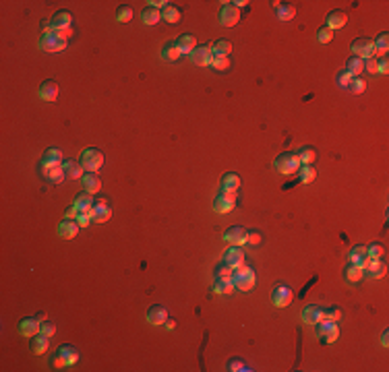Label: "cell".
Listing matches in <instances>:
<instances>
[{
  "instance_id": "1",
  "label": "cell",
  "mask_w": 389,
  "mask_h": 372,
  "mask_svg": "<svg viewBox=\"0 0 389 372\" xmlns=\"http://www.w3.org/2000/svg\"><path fill=\"white\" fill-rule=\"evenodd\" d=\"M232 284H234L236 289H242V291L253 289V286H255V271L248 265L242 263L240 267H236L232 271Z\"/></svg>"
},
{
  "instance_id": "2",
  "label": "cell",
  "mask_w": 389,
  "mask_h": 372,
  "mask_svg": "<svg viewBox=\"0 0 389 372\" xmlns=\"http://www.w3.org/2000/svg\"><path fill=\"white\" fill-rule=\"evenodd\" d=\"M273 166H275V170L280 174H294V172H298V168H300L302 164H300V159H298V153L286 151L282 155H277Z\"/></svg>"
},
{
  "instance_id": "3",
  "label": "cell",
  "mask_w": 389,
  "mask_h": 372,
  "mask_svg": "<svg viewBox=\"0 0 389 372\" xmlns=\"http://www.w3.org/2000/svg\"><path fill=\"white\" fill-rule=\"evenodd\" d=\"M81 166L87 170V172H97L99 168L104 166V153L95 147H87L83 149L81 153Z\"/></svg>"
},
{
  "instance_id": "4",
  "label": "cell",
  "mask_w": 389,
  "mask_h": 372,
  "mask_svg": "<svg viewBox=\"0 0 389 372\" xmlns=\"http://www.w3.org/2000/svg\"><path fill=\"white\" fill-rule=\"evenodd\" d=\"M64 48H66V39L54 31H46L39 37V50H46V52H62Z\"/></svg>"
},
{
  "instance_id": "5",
  "label": "cell",
  "mask_w": 389,
  "mask_h": 372,
  "mask_svg": "<svg viewBox=\"0 0 389 372\" xmlns=\"http://www.w3.org/2000/svg\"><path fill=\"white\" fill-rule=\"evenodd\" d=\"M373 52H375V46H373V39L371 37H358V39H354V42H352V54L354 56L366 60V58L373 56Z\"/></svg>"
},
{
  "instance_id": "6",
  "label": "cell",
  "mask_w": 389,
  "mask_h": 372,
  "mask_svg": "<svg viewBox=\"0 0 389 372\" xmlns=\"http://www.w3.org/2000/svg\"><path fill=\"white\" fill-rule=\"evenodd\" d=\"M222 11H219V23L224 27H234L238 21H240V11L236 6H232L230 2H222Z\"/></svg>"
},
{
  "instance_id": "7",
  "label": "cell",
  "mask_w": 389,
  "mask_h": 372,
  "mask_svg": "<svg viewBox=\"0 0 389 372\" xmlns=\"http://www.w3.org/2000/svg\"><path fill=\"white\" fill-rule=\"evenodd\" d=\"M91 213H93V221H95V224H106V221L112 217V209H110V205H108V199L93 200Z\"/></svg>"
},
{
  "instance_id": "8",
  "label": "cell",
  "mask_w": 389,
  "mask_h": 372,
  "mask_svg": "<svg viewBox=\"0 0 389 372\" xmlns=\"http://www.w3.org/2000/svg\"><path fill=\"white\" fill-rule=\"evenodd\" d=\"M188 56H191L193 64L209 66V64H211V58H213V50H211V46H197Z\"/></svg>"
},
{
  "instance_id": "9",
  "label": "cell",
  "mask_w": 389,
  "mask_h": 372,
  "mask_svg": "<svg viewBox=\"0 0 389 372\" xmlns=\"http://www.w3.org/2000/svg\"><path fill=\"white\" fill-rule=\"evenodd\" d=\"M271 302L277 308H286L288 304L292 302V289L288 287V286H282V284L275 286L273 291H271Z\"/></svg>"
},
{
  "instance_id": "10",
  "label": "cell",
  "mask_w": 389,
  "mask_h": 372,
  "mask_svg": "<svg viewBox=\"0 0 389 372\" xmlns=\"http://www.w3.org/2000/svg\"><path fill=\"white\" fill-rule=\"evenodd\" d=\"M362 269H364V273L368 275V277H383L385 275V271H387V267H385V263H383V260L381 258H371V257H368L366 258V263L362 265Z\"/></svg>"
},
{
  "instance_id": "11",
  "label": "cell",
  "mask_w": 389,
  "mask_h": 372,
  "mask_svg": "<svg viewBox=\"0 0 389 372\" xmlns=\"http://www.w3.org/2000/svg\"><path fill=\"white\" fill-rule=\"evenodd\" d=\"M79 228H81V226L77 224V219H75V217H66V219H62V221H60V226H58V236L64 238V240H71V238H75V236H77Z\"/></svg>"
},
{
  "instance_id": "12",
  "label": "cell",
  "mask_w": 389,
  "mask_h": 372,
  "mask_svg": "<svg viewBox=\"0 0 389 372\" xmlns=\"http://www.w3.org/2000/svg\"><path fill=\"white\" fill-rule=\"evenodd\" d=\"M224 240H226L228 244H232V246H240V244H244V242H246V229H244V228H240V226L228 228V229H226V234H224Z\"/></svg>"
},
{
  "instance_id": "13",
  "label": "cell",
  "mask_w": 389,
  "mask_h": 372,
  "mask_svg": "<svg viewBox=\"0 0 389 372\" xmlns=\"http://www.w3.org/2000/svg\"><path fill=\"white\" fill-rule=\"evenodd\" d=\"M37 93H39V97H42L44 102H54V99L58 97V83L52 81V79H46V81L39 85Z\"/></svg>"
},
{
  "instance_id": "14",
  "label": "cell",
  "mask_w": 389,
  "mask_h": 372,
  "mask_svg": "<svg viewBox=\"0 0 389 372\" xmlns=\"http://www.w3.org/2000/svg\"><path fill=\"white\" fill-rule=\"evenodd\" d=\"M54 166H62V151L56 147H50L42 155V168H54Z\"/></svg>"
},
{
  "instance_id": "15",
  "label": "cell",
  "mask_w": 389,
  "mask_h": 372,
  "mask_svg": "<svg viewBox=\"0 0 389 372\" xmlns=\"http://www.w3.org/2000/svg\"><path fill=\"white\" fill-rule=\"evenodd\" d=\"M323 318V308L317 304H306L302 308V320L306 325H317L319 320Z\"/></svg>"
},
{
  "instance_id": "16",
  "label": "cell",
  "mask_w": 389,
  "mask_h": 372,
  "mask_svg": "<svg viewBox=\"0 0 389 372\" xmlns=\"http://www.w3.org/2000/svg\"><path fill=\"white\" fill-rule=\"evenodd\" d=\"M147 320L151 325H155V327L164 325L166 320H168V310L162 304H155V306H151V308L147 310Z\"/></svg>"
},
{
  "instance_id": "17",
  "label": "cell",
  "mask_w": 389,
  "mask_h": 372,
  "mask_svg": "<svg viewBox=\"0 0 389 372\" xmlns=\"http://www.w3.org/2000/svg\"><path fill=\"white\" fill-rule=\"evenodd\" d=\"M39 320H37V316H27V318H23L21 323H19V331H21V335H25V337H29V335H37L39 333Z\"/></svg>"
},
{
  "instance_id": "18",
  "label": "cell",
  "mask_w": 389,
  "mask_h": 372,
  "mask_svg": "<svg viewBox=\"0 0 389 372\" xmlns=\"http://www.w3.org/2000/svg\"><path fill=\"white\" fill-rule=\"evenodd\" d=\"M224 263L226 265H230L232 269H236V267H240L242 263H244V253L238 246H232V248H228L226 250V255H224Z\"/></svg>"
},
{
  "instance_id": "19",
  "label": "cell",
  "mask_w": 389,
  "mask_h": 372,
  "mask_svg": "<svg viewBox=\"0 0 389 372\" xmlns=\"http://www.w3.org/2000/svg\"><path fill=\"white\" fill-rule=\"evenodd\" d=\"M325 21H327L325 25L333 31V29H340V27H344L348 23V15L344 11H329L327 17H325Z\"/></svg>"
},
{
  "instance_id": "20",
  "label": "cell",
  "mask_w": 389,
  "mask_h": 372,
  "mask_svg": "<svg viewBox=\"0 0 389 372\" xmlns=\"http://www.w3.org/2000/svg\"><path fill=\"white\" fill-rule=\"evenodd\" d=\"M273 6L280 21H290V19L296 17V6L292 2H273Z\"/></svg>"
},
{
  "instance_id": "21",
  "label": "cell",
  "mask_w": 389,
  "mask_h": 372,
  "mask_svg": "<svg viewBox=\"0 0 389 372\" xmlns=\"http://www.w3.org/2000/svg\"><path fill=\"white\" fill-rule=\"evenodd\" d=\"M62 168H64V174L66 178H73V180H79L85 176V168L81 166V162H75V159H66V162H62Z\"/></svg>"
},
{
  "instance_id": "22",
  "label": "cell",
  "mask_w": 389,
  "mask_h": 372,
  "mask_svg": "<svg viewBox=\"0 0 389 372\" xmlns=\"http://www.w3.org/2000/svg\"><path fill=\"white\" fill-rule=\"evenodd\" d=\"M56 354L64 360V364H66V366H73L75 362L79 360V349H77L75 345H71V343H64V345H60V347H58V351H56Z\"/></svg>"
},
{
  "instance_id": "23",
  "label": "cell",
  "mask_w": 389,
  "mask_h": 372,
  "mask_svg": "<svg viewBox=\"0 0 389 372\" xmlns=\"http://www.w3.org/2000/svg\"><path fill=\"white\" fill-rule=\"evenodd\" d=\"M81 184H83V188L87 190L89 195H93V193H97V190L102 188V180H99L97 172H85V176L81 178Z\"/></svg>"
},
{
  "instance_id": "24",
  "label": "cell",
  "mask_w": 389,
  "mask_h": 372,
  "mask_svg": "<svg viewBox=\"0 0 389 372\" xmlns=\"http://www.w3.org/2000/svg\"><path fill=\"white\" fill-rule=\"evenodd\" d=\"M176 46H178V50H180V54H191L197 48V37L191 35V33H182L176 39Z\"/></svg>"
},
{
  "instance_id": "25",
  "label": "cell",
  "mask_w": 389,
  "mask_h": 372,
  "mask_svg": "<svg viewBox=\"0 0 389 372\" xmlns=\"http://www.w3.org/2000/svg\"><path fill=\"white\" fill-rule=\"evenodd\" d=\"M31 349H33V354H37V356L46 354V351L50 349V337L44 335V333L33 335V337H31Z\"/></svg>"
},
{
  "instance_id": "26",
  "label": "cell",
  "mask_w": 389,
  "mask_h": 372,
  "mask_svg": "<svg viewBox=\"0 0 389 372\" xmlns=\"http://www.w3.org/2000/svg\"><path fill=\"white\" fill-rule=\"evenodd\" d=\"M373 46H375V52H373L375 58L385 56V54H387V48H389V33H387V31L379 33L377 39H373Z\"/></svg>"
},
{
  "instance_id": "27",
  "label": "cell",
  "mask_w": 389,
  "mask_h": 372,
  "mask_svg": "<svg viewBox=\"0 0 389 372\" xmlns=\"http://www.w3.org/2000/svg\"><path fill=\"white\" fill-rule=\"evenodd\" d=\"M73 207L77 209V211H89L93 207V199H91V195L87 193V190H83V193H79L77 197H75V200H73Z\"/></svg>"
},
{
  "instance_id": "28",
  "label": "cell",
  "mask_w": 389,
  "mask_h": 372,
  "mask_svg": "<svg viewBox=\"0 0 389 372\" xmlns=\"http://www.w3.org/2000/svg\"><path fill=\"white\" fill-rule=\"evenodd\" d=\"M44 178L46 180H50V182H54V184H58V182H62V180L66 178V174H64V168L62 166H54V168H44Z\"/></svg>"
},
{
  "instance_id": "29",
  "label": "cell",
  "mask_w": 389,
  "mask_h": 372,
  "mask_svg": "<svg viewBox=\"0 0 389 372\" xmlns=\"http://www.w3.org/2000/svg\"><path fill=\"white\" fill-rule=\"evenodd\" d=\"M366 246H362V244H356L350 253H348V260L350 263H358V265H364L366 263Z\"/></svg>"
},
{
  "instance_id": "30",
  "label": "cell",
  "mask_w": 389,
  "mask_h": 372,
  "mask_svg": "<svg viewBox=\"0 0 389 372\" xmlns=\"http://www.w3.org/2000/svg\"><path fill=\"white\" fill-rule=\"evenodd\" d=\"M346 70L352 77H360V73L364 70V60L358 58V56H350V58H348V62H346Z\"/></svg>"
},
{
  "instance_id": "31",
  "label": "cell",
  "mask_w": 389,
  "mask_h": 372,
  "mask_svg": "<svg viewBox=\"0 0 389 372\" xmlns=\"http://www.w3.org/2000/svg\"><path fill=\"white\" fill-rule=\"evenodd\" d=\"M211 207H213L215 213H228V211H232V209H234V200H228L226 197L217 195V197L213 199Z\"/></svg>"
},
{
  "instance_id": "32",
  "label": "cell",
  "mask_w": 389,
  "mask_h": 372,
  "mask_svg": "<svg viewBox=\"0 0 389 372\" xmlns=\"http://www.w3.org/2000/svg\"><path fill=\"white\" fill-rule=\"evenodd\" d=\"M240 186V176L234 174V172H228L222 176V188L224 190H238Z\"/></svg>"
},
{
  "instance_id": "33",
  "label": "cell",
  "mask_w": 389,
  "mask_h": 372,
  "mask_svg": "<svg viewBox=\"0 0 389 372\" xmlns=\"http://www.w3.org/2000/svg\"><path fill=\"white\" fill-rule=\"evenodd\" d=\"M298 180H300V182H304V184H311L313 180L317 178V170L313 168V166H300L298 168Z\"/></svg>"
},
{
  "instance_id": "34",
  "label": "cell",
  "mask_w": 389,
  "mask_h": 372,
  "mask_svg": "<svg viewBox=\"0 0 389 372\" xmlns=\"http://www.w3.org/2000/svg\"><path fill=\"white\" fill-rule=\"evenodd\" d=\"M362 275H364V269H362V265H358V263H350L346 267V279L348 281H360L362 279Z\"/></svg>"
},
{
  "instance_id": "35",
  "label": "cell",
  "mask_w": 389,
  "mask_h": 372,
  "mask_svg": "<svg viewBox=\"0 0 389 372\" xmlns=\"http://www.w3.org/2000/svg\"><path fill=\"white\" fill-rule=\"evenodd\" d=\"M211 289L215 291V294H232L236 287L232 284V279H215V284L211 286Z\"/></svg>"
},
{
  "instance_id": "36",
  "label": "cell",
  "mask_w": 389,
  "mask_h": 372,
  "mask_svg": "<svg viewBox=\"0 0 389 372\" xmlns=\"http://www.w3.org/2000/svg\"><path fill=\"white\" fill-rule=\"evenodd\" d=\"M178 56H180V50H178L176 42H168L162 50V58L168 60V62H174V60H178Z\"/></svg>"
},
{
  "instance_id": "37",
  "label": "cell",
  "mask_w": 389,
  "mask_h": 372,
  "mask_svg": "<svg viewBox=\"0 0 389 372\" xmlns=\"http://www.w3.org/2000/svg\"><path fill=\"white\" fill-rule=\"evenodd\" d=\"M180 17H182L180 8H176L172 4H168L164 11H162V19H164V21H168V23H178V21H180Z\"/></svg>"
},
{
  "instance_id": "38",
  "label": "cell",
  "mask_w": 389,
  "mask_h": 372,
  "mask_svg": "<svg viewBox=\"0 0 389 372\" xmlns=\"http://www.w3.org/2000/svg\"><path fill=\"white\" fill-rule=\"evenodd\" d=\"M141 19H143V23H145V25H155V23L159 21V19H162V13H159L157 8L147 6V8H143Z\"/></svg>"
},
{
  "instance_id": "39",
  "label": "cell",
  "mask_w": 389,
  "mask_h": 372,
  "mask_svg": "<svg viewBox=\"0 0 389 372\" xmlns=\"http://www.w3.org/2000/svg\"><path fill=\"white\" fill-rule=\"evenodd\" d=\"M315 157H317V151L313 147H302L300 151H298V159H300L302 166H313Z\"/></svg>"
},
{
  "instance_id": "40",
  "label": "cell",
  "mask_w": 389,
  "mask_h": 372,
  "mask_svg": "<svg viewBox=\"0 0 389 372\" xmlns=\"http://www.w3.org/2000/svg\"><path fill=\"white\" fill-rule=\"evenodd\" d=\"M211 50L215 54H222V56H228L232 52V44L228 42V39H217V42L211 46Z\"/></svg>"
},
{
  "instance_id": "41",
  "label": "cell",
  "mask_w": 389,
  "mask_h": 372,
  "mask_svg": "<svg viewBox=\"0 0 389 372\" xmlns=\"http://www.w3.org/2000/svg\"><path fill=\"white\" fill-rule=\"evenodd\" d=\"M133 19V8L131 6H118V11H116V21L118 23H128Z\"/></svg>"
},
{
  "instance_id": "42",
  "label": "cell",
  "mask_w": 389,
  "mask_h": 372,
  "mask_svg": "<svg viewBox=\"0 0 389 372\" xmlns=\"http://www.w3.org/2000/svg\"><path fill=\"white\" fill-rule=\"evenodd\" d=\"M348 91H352V93H364V89H366V83H364V79H360V77H352V81H350V85L346 87Z\"/></svg>"
},
{
  "instance_id": "43",
  "label": "cell",
  "mask_w": 389,
  "mask_h": 372,
  "mask_svg": "<svg viewBox=\"0 0 389 372\" xmlns=\"http://www.w3.org/2000/svg\"><path fill=\"white\" fill-rule=\"evenodd\" d=\"M323 318L331 320V323H337V320L342 318V310L337 306H327V308H323Z\"/></svg>"
},
{
  "instance_id": "44",
  "label": "cell",
  "mask_w": 389,
  "mask_h": 372,
  "mask_svg": "<svg viewBox=\"0 0 389 372\" xmlns=\"http://www.w3.org/2000/svg\"><path fill=\"white\" fill-rule=\"evenodd\" d=\"M211 66H213V70H226L228 66H230V60H228V56H222V54H215L213 52Z\"/></svg>"
},
{
  "instance_id": "45",
  "label": "cell",
  "mask_w": 389,
  "mask_h": 372,
  "mask_svg": "<svg viewBox=\"0 0 389 372\" xmlns=\"http://www.w3.org/2000/svg\"><path fill=\"white\" fill-rule=\"evenodd\" d=\"M75 219H77V224L81 226V228H87V226L93 221V213H91V209H89V211H77Z\"/></svg>"
},
{
  "instance_id": "46",
  "label": "cell",
  "mask_w": 389,
  "mask_h": 372,
  "mask_svg": "<svg viewBox=\"0 0 389 372\" xmlns=\"http://www.w3.org/2000/svg\"><path fill=\"white\" fill-rule=\"evenodd\" d=\"M232 267L230 265H226V263H222V265H217V269H215V279H232Z\"/></svg>"
},
{
  "instance_id": "47",
  "label": "cell",
  "mask_w": 389,
  "mask_h": 372,
  "mask_svg": "<svg viewBox=\"0 0 389 372\" xmlns=\"http://www.w3.org/2000/svg\"><path fill=\"white\" fill-rule=\"evenodd\" d=\"M383 253H385V246L383 244H371V246H366V257H371V258H381L383 257Z\"/></svg>"
},
{
  "instance_id": "48",
  "label": "cell",
  "mask_w": 389,
  "mask_h": 372,
  "mask_svg": "<svg viewBox=\"0 0 389 372\" xmlns=\"http://www.w3.org/2000/svg\"><path fill=\"white\" fill-rule=\"evenodd\" d=\"M317 39H319L321 44H329V42L333 39V31H331V29H329L327 25H323V27L317 31Z\"/></svg>"
},
{
  "instance_id": "49",
  "label": "cell",
  "mask_w": 389,
  "mask_h": 372,
  "mask_svg": "<svg viewBox=\"0 0 389 372\" xmlns=\"http://www.w3.org/2000/svg\"><path fill=\"white\" fill-rule=\"evenodd\" d=\"M350 81H352V75L348 73V70H340V73H337V77H335V83L340 85L342 89H346L348 85H350Z\"/></svg>"
},
{
  "instance_id": "50",
  "label": "cell",
  "mask_w": 389,
  "mask_h": 372,
  "mask_svg": "<svg viewBox=\"0 0 389 372\" xmlns=\"http://www.w3.org/2000/svg\"><path fill=\"white\" fill-rule=\"evenodd\" d=\"M39 333H44L48 337H52L56 333V325L50 323V320H42V325H39Z\"/></svg>"
},
{
  "instance_id": "51",
  "label": "cell",
  "mask_w": 389,
  "mask_h": 372,
  "mask_svg": "<svg viewBox=\"0 0 389 372\" xmlns=\"http://www.w3.org/2000/svg\"><path fill=\"white\" fill-rule=\"evenodd\" d=\"M364 70H366V73H373V75L379 73V68H377V58H375V56H371V58L364 60Z\"/></svg>"
},
{
  "instance_id": "52",
  "label": "cell",
  "mask_w": 389,
  "mask_h": 372,
  "mask_svg": "<svg viewBox=\"0 0 389 372\" xmlns=\"http://www.w3.org/2000/svg\"><path fill=\"white\" fill-rule=\"evenodd\" d=\"M377 68H379V73H381V75H385V73H387V68H389V60H387V56H379V58H377Z\"/></svg>"
},
{
  "instance_id": "53",
  "label": "cell",
  "mask_w": 389,
  "mask_h": 372,
  "mask_svg": "<svg viewBox=\"0 0 389 372\" xmlns=\"http://www.w3.org/2000/svg\"><path fill=\"white\" fill-rule=\"evenodd\" d=\"M246 242L257 246L259 242H261V234H259V232H246Z\"/></svg>"
},
{
  "instance_id": "54",
  "label": "cell",
  "mask_w": 389,
  "mask_h": 372,
  "mask_svg": "<svg viewBox=\"0 0 389 372\" xmlns=\"http://www.w3.org/2000/svg\"><path fill=\"white\" fill-rule=\"evenodd\" d=\"M228 370H248L246 364H242L240 360H230L228 362Z\"/></svg>"
},
{
  "instance_id": "55",
  "label": "cell",
  "mask_w": 389,
  "mask_h": 372,
  "mask_svg": "<svg viewBox=\"0 0 389 372\" xmlns=\"http://www.w3.org/2000/svg\"><path fill=\"white\" fill-rule=\"evenodd\" d=\"M147 4H151V8H157V11H159V8L164 11V8H166L168 4H170V2H168V0H149Z\"/></svg>"
},
{
  "instance_id": "56",
  "label": "cell",
  "mask_w": 389,
  "mask_h": 372,
  "mask_svg": "<svg viewBox=\"0 0 389 372\" xmlns=\"http://www.w3.org/2000/svg\"><path fill=\"white\" fill-rule=\"evenodd\" d=\"M52 366H54V368H56V370H60V368H64V366H66V364H64V360H62V358H60V356H58V354H56V356H54V358H52Z\"/></svg>"
},
{
  "instance_id": "57",
  "label": "cell",
  "mask_w": 389,
  "mask_h": 372,
  "mask_svg": "<svg viewBox=\"0 0 389 372\" xmlns=\"http://www.w3.org/2000/svg\"><path fill=\"white\" fill-rule=\"evenodd\" d=\"M219 195H222V197H226L228 200H236V190H219Z\"/></svg>"
},
{
  "instance_id": "58",
  "label": "cell",
  "mask_w": 389,
  "mask_h": 372,
  "mask_svg": "<svg viewBox=\"0 0 389 372\" xmlns=\"http://www.w3.org/2000/svg\"><path fill=\"white\" fill-rule=\"evenodd\" d=\"M387 335H389V331H387V329H385V331H383V333H381V343H383V345H385V347H387V345H389V337H387Z\"/></svg>"
},
{
  "instance_id": "59",
  "label": "cell",
  "mask_w": 389,
  "mask_h": 372,
  "mask_svg": "<svg viewBox=\"0 0 389 372\" xmlns=\"http://www.w3.org/2000/svg\"><path fill=\"white\" fill-rule=\"evenodd\" d=\"M164 325H166V329H174V320H172L170 316H168V320H166Z\"/></svg>"
},
{
  "instance_id": "60",
  "label": "cell",
  "mask_w": 389,
  "mask_h": 372,
  "mask_svg": "<svg viewBox=\"0 0 389 372\" xmlns=\"http://www.w3.org/2000/svg\"><path fill=\"white\" fill-rule=\"evenodd\" d=\"M66 215H68V217H75V215H77V209H75V207H71V209L66 211Z\"/></svg>"
},
{
  "instance_id": "61",
  "label": "cell",
  "mask_w": 389,
  "mask_h": 372,
  "mask_svg": "<svg viewBox=\"0 0 389 372\" xmlns=\"http://www.w3.org/2000/svg\"><path fill=\"white\" fill-rule=\"evenodd\" d=\"M37 320H39V323H42V320H46V315H44V313H39V315H37Z\"/></svg>"
}]
</instances>
